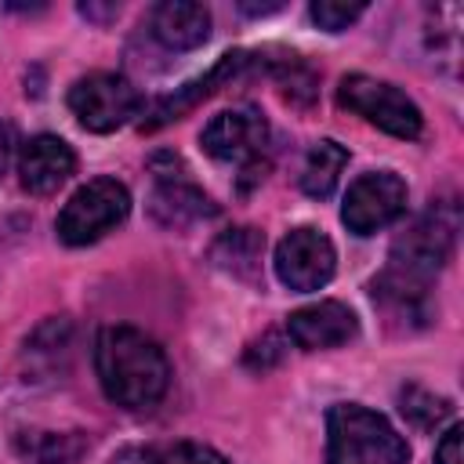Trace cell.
Here are the masks:
<instances>
[{"mask_svg": "<svg viewBox=\"0 0 464 464\" xmlns=\"http://www.w3.org/2000/svg\"><path fill=\"white\" fill-rule=\"evenodd\" d=\"M460 435H464L460 424H453V428L442 435V442L435 446V464H464V460H460Z\"/></svg>", "mask_w": 464, "mask_h": 464, "instance_id": "cell-22", "label": "cell"}, {"mask_svg": "<svg viewBox=\"0 0 464 464\" xmlns=\"http://www.w3.org/2000/svg\"><path fill=\"white\" fill-rule=\"evenodd\" d=\"M11 149H14V130L7 123H0V178L7 174V163H11Z\"/></svg>", "mask_w": 464, "mask_h": 464, "instance_id": "cell-24", "label": "cell"}, {"mask_svg": "<svg viewBox=\"0 0 464 464\" xmlns=\"http://www.w3.org/2000/svg\"><path fill=\"white\" fill-rule=\"evenodd\" d=\"M109 464H156V453L152 450H141V446H127Z\"/></svg>", "mask_w": 464, "mask_h": 464, "instance_id": "cell-23", "label": "cell"}, {"mask_svg": "<svg viewBox=\"0 0 464 464\" xmlns=\"http://www.w3.org/2000/svg\"><path fill=\"white\" fill-rule=\"evenodd\" d=\"M69 355H72V326L69 319H51L44 323L29 341H25V366L36 373L33 381H47L54 373H62L69 366Z\"/></svg>", "mask_w": 464, "mask_h": 464, "instance_id": "cell-15", "label": "cell"}, {"mask_svg": "<svg viewBox=\"0 0 464 464\" xmlns=\"http://www.w3.org/2000/svg\"><path fill=\"white\" fill-rule=\"evenodd\" d=\"M254 62V54L250 51H228V54H221L203 76H196V80H188L185 87H178L170 98H163V102H156V109L149 112V120H141V130H160V127H167L170 120H181L185 112H192L203 98H210L214 91H221L228 80H236L246 65Z\"/></svg>", "mask_w": 464, "mask_h": 464, "instance_id": "cell-10", "label": "cell"}, {"mask_svg": "<svg viewBox=\"0 0 464 464\" xmlns=\"http://www.w3.org/2000/svg\"><path fill=\"white\" fill-rule=\"evenodd\" d=\"M80 439L72 435H44V442L33 450V460L36 464H72L80 457Z\"/></svg>", "mask_w": 464, "mask_h": 464, "instance_id": "cell-21", "label": "cell"}, {"mask_svg": "<svg viewBox=\"0 0 464 464\" xmlns=\"http://www.w3.org/2000/svg\"><path fill=\"white\" fill-rule=\"evenodd\" d=\"M149 214L163 225V228H188L203 218H214L218 207L214 199L192 185L185 174H174V170H156V185H152V196H149Z\"/></svg>", "mask_w": 464, "mask_h": 464, "instance_id": "cell-11", "label": "cell"}, {"mask_svg": "<svg viewBox=\"0 0 464 464\" xmlns=\"http://www.w3.org/2000/svg\"><path fill=\"white\" fill-rule=\"evenodd\" d=\"M207 156H214L218 163H236L243 170V178H261L257 170H265V149H268V123L261 120V112L254 109H228L218 112L203 134H199Z\"/></svg>", "mask_w": 464, "mask_h": 464, "instance_id": "cell-6", "label": "cell"}, {"mask_svg": "<svg viewBox=\"0 0 464 464\" xmlns=\"http://www.w3.org/2000/svg\"><path fill=\"white\" fill-rule=\"evenodd\" d=\"M334 268H337L334 243L312 225L290 228L276 246V276L283 279V286L297 294L326 286L334 279Z\"/></svg>", "mask_w": 464, "mask_h": 464, "instance_id": "cell-9", "label": "cell"}, {"mask_svg": "<svg viewBox=\"0 0 464 464\" xmlns=\"http://www.w3.org/2000/svg\"><path fill=\"white\" fill-rule=\"evenodd\" d=\"M261 257H265V236L257 228H232V232L218 236L210 246V261L246 283H257Z\"/></svg>", "mask_w": 464, "mask_h": 464, "instance_id": "cell-16", "label": "cell"}, {"mask_svg": "<svg viewBox=\"0 0 464 464\" xmlns=\"http://www.w3.org/2000/svg\"><path fill=\"white\" fill-rule=\"evenodd\" d=\"M156 464H228V460L203 442H174L156 453Z\"/></svg>", "mask_w": 464, "mask_h": 464, "instance_id": "cell-20", "label": "cell"}, {"mask_svg": "<svg viewBox=\"0 0 464 464\" xmlns=\"http://www.w3.org/2000/svg\"><path fill=\"white\" fill-rule=\"evenodd\" d=\"M402 413L417 424V428H435L446 413H450V402L442 399V395H431V392H424V388H417V384H410V388H402Z\"/></svg>", "mask_w": 464, "mask_h": 464, "instance_id": "cell-18", "label": "cell"}, {"mask_svg": "<svg viewBox=\"0 0 464 464\" xmlns=\"http://www.w3.org/2000/svg\"><path fill=\"white\" fill-rule=\"evenodd\" d=\"M286 330H290V341L304 352H319V348H337V344H348L359 330L355 323V312L341 301H315V304H304L297 312H290L286 319Z\"/></svg>", "mask_w": 464, "mask_h": 464, "instance_id": "cell-12", "label": "cell"}, {"mask_svg": "<svg viewBox=\"0 0 464 464\" xmlns=\"http://www.w3.org/2000/svg\"><path fill=\"white\" fill-rule=\"evenodd\" d=\"M138 105H141L138 91L116 72H91L69 87L72 116L94 134H109V130L123 127L138 112Z\"/></svg>", "mask_w": 464, "mask_h": 464, "instance_id": "cell-7", "label": "cell"}, {"mask_svg": "<svg viewBox=\"0 0 464 464\" xmlns=\"http://www.w3.org/2000/svg\"><path fill=\"white\" fill-rule=\"evenodd\" d=\"M94 370L105 395L123 410H149L167 395V352L138 326H102L94 341Z\"/></svg>", "mask_w": 464, "mask_h": 464, "instance_id": "cell-1", "label": "cell"}, {"mask_svg": "<svg viewBox=\"0 0 464 464\" xmlns=\"http://www.w3.org/2000/svg\"><path fill=\"white\" fill-rule=\"evenodd\" d=\"M457 207L453 203H435L428 214H420L392 246L388 268L410 272L417 279H435V272L450 261L453 243H457Z\"/></svg>", "mask_w": 464, "mask_h": 464, "instance_id": "cell-5", "label": "cell"}, {"mask_svg": "<svg viewBox=\"0 0 464 464\" xmlns=\"http://www.w3.org/2000/svg\"><path fill=\"white\" fill-rule=\"evenodd\" d=\"M152 36L170 51H192L210 36V11L192 0H163L152 7Z\"/></svg>", "mask_w": 464, "mask_h": 464, "instance_id": "cell-14", "label": "cell"}, {"mask_svg": "<svg viewBox=\"0 0 464 464\" xmlns=\"http://www.w3.org/2000/svg\"><path fill=\"white\" fill-rule=\"evenodd\" d=\"M337 105L370 120L373 127H381L395 138H406V141L420 138V130H424V116L413 105V98H406L395 83H384V80H373V76H362V72H352V76L341 80Z\"/></svg>", "mask_w": 464, "mask_h": 464, "instance_id": "cell-4", "label": "cell"}, {"mask_svg": "<svg viewBox=\"0 0 464 464\" xmlns=\"http://www.w3.org/2000/svg\"><path fill=\"white\" fill-rule=\"evenodd\" d=\"M406 210V181L392 170H370L359 181H352L341 221L355 236H373L377 228H388Z\"/></svg>", "mask_w": 464, "mask_h": 464, "instance_id": "cell-8", "label": "cell"}, {"mask_svg": "<svg viewBox=\"0 0 464 464\" xmlns=\"http://www.w3.org/2000/svg\"><path fill=\"white\" fill-rule=\"evenodd\" d=\"M344 163H348V152L337 141H330V138L315 141L304 156V167H301V188L312 199H326L337 188V178H341Z\"/></svg>", "mask_w": 464, "mask_h": 464, "instance_id": "cell-17", "label": "cell"}, {"mask_svg": "<svg viewBox=\"0 0 464 464\" xmlns=\"http://www.w3.org/2000/svg\"><path fill=\"white\" fill-rule=\"evenodd\" d=\"M127 210H130V192L116 178H94L69 196L54 228H58L62 243L87 246V243L102 239L105 232H112L127 218Z\"/></svg>", "mask_w": 464, "mask_h": 464, "instance_id": "cell-3", "label": "cell"}, {"mask_svg": "<svg viewBox=\"0 0 464 464\" xmlns=\"http://www.w3.org/2000/svg\"><path fill=\"white\" fill-rule=\"evenodd\" d=\"M366 11V4H344V0H315L312 7H308V14H312V22L319 25V29H326V33H341V29H348L359 14Z\"/></svg>", "mask_w": 464, "mask_h": 464, "instance_id": "cell-19", "label": "cell"}, {"mask_svg": "<svg viewBox=\"0 0 464 464\" xmlns=\"http://www.w3.org/2000/svg\"><path fill=\"white\" fill-rule=\"evenodd\" d=\"M72 170H76V152L58 134H36L33 141H25L18 160L22 188H29L33 196H51L72 178Z\"/></svg>", "mask_w": 464, "mask_h": 464, "instance_id": "cell-13", "label": "cell"}, {"mask_svg": "<svg viewBox=\"0 0 464 464\" xmlns=\"http://www.w3.org/2000/svg\"><path fill=\"white\" fill-rule=\"evenodd\" d=\"M279 7H283L279 0H272V4H239V11H246V14H272Z\"/></svg>", "mask_w": 464, "mask_h": 464, "instance_id": "cell-25", "label": "cell"}, {"mask_svg": "<svg viewBox=\"0 0 464 464\" xmlns=\"http://www.w3.org/2000/svg\"><path fill=\"white\" fill-rule=\"evenodd\" d=\"M402 435L359 402H337L326 413V464H406Z\"/></svg>", "mask_w": 464, "mask_h": 464, "instance_id": "cell-2", "label": "cell"}]
</instances>
